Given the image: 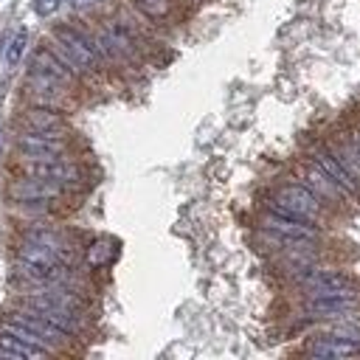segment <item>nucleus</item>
Returning a JSON list of instances; mask_svg holds the SVG:
<instances>
[{
  "instance_id": "obj_1",
  "label": "nucleus",
  "mask_w": 360,
  "mask_h": 360,
  "mask_svg": "<svg viewBox=\"0 0 360 360\" xmlns=\"http://www.w3.org/2000/svg\"><path fill=\"white\" fill-rule=\"evenodd\" d=\"M51 48L76 70V73H96L104 68V53L98 48V39L90 37L82 28L73 25H59L53 28Z\"/></svg>"
},
{
  "instance_id": "obj_2",
  "label": "nucleus",
  "mask_w": 360,
  "mask_h": 360,
  "mask_svg": "<svg viewBox=\"0 0 360 360\" xmlns=\"http://www.w3.org/2000/svg\"><path fill=\"white\" fill-rule=\"evenodd\" d=\"M267 208L270 211H281V214H290V217H304V219H318L323 205H321V197L304 186V183H287V186H278L273 191V197L267 200Z\"/></svg>"
},
{
  "instance_id": "obj_3",
  "label": "nucleus",
  "mask_w": 360,
  "mask_h": 360,
  "mask_svg": "<svg viewBox=\"0 0 360 360\" xmlns=\"http://www.w3.org/2000/svg\"><path fill=\"white\" fill-rule=\"evenodd\" d=\"M360 309V292L354 287H335V290H315L304 301V312L315 318H346Z\"/></svg>"
},
{
  "instance_id": "obj_4",
  "label": "nucleus",
  "mask_w": 360,
  "mask_h": 360,
  "mask_svg": "<svg viewBox=\"0 0 360 360\" xmlns=\"http://www.w3.org/2000/svg\"><path fill=\"white\" fill-rule=\"evenodd\" d=\"M96 39H98V48H101L104 59L132 62L138 56V39H135L132 28L121 20H104Z\"/></svg>"
},
{
  "instance_id": "obj_5",
  "label": "nucleus",
  "mask_w": 360,
  "mask_h": 360,
  "mask_svg": "<svg viewBox=\"0 0 360 360\" xmlns=\"http://www.w3.org/2000/svg\"><path fill=\"white\" fill-rule=\"evenodd\" d=\"M262 231L273 233L278 242H312L321 236L315 219H304V217H290L281 211H270L262 217Z\"/></svg>"
},
{
  "instance_id": "obj_6",
  "label": "nucleus",
  "mask_w": 360,
  "mask_h": 360,
  "mask_svg": "<svg viewBox=\"0 0 360 360\" xmlns=\"http://www.w3.org/2000/svg\"><path fill=\"white\" fill-rule=\"evenodd\" d=\"M17 152L22 155V160H53V158H65L68 138L62 132L25 129V132L17 135Z\"/></svg>"
},
{
  "instance_id": "obj_7",
  "label": "nucleus",
  "mask_w": 360,
  "mask_h": 360,
  "mask_svg": "<svg viewBox=\"0 0 360 360\" xmlns=\"http://www.w3.org/2000/svg\"><path fill=\"white\" fill-rule=\"evenodd\" d=\"M68 188L45 180V177H34V174H25L11 180L8 183V200L11 202H22V205H48L59 197H65Z\"/></svg>"
},
{
  "instance_id": "obj_8",
  "label": "nucleus",
  "mask_w": 360,
  "mask_h": 360,
  "mask_svg": "<svg viewBox=\"0 0 360 360\" xmlns=\"http://www.w3.org/2000/svg\"><path fill=\"white\" fill-rule=\"evenodd\" d=\"M22 172L34 177H45L62 188H76L84 180L82 166H76L68 158H53V160H22Z\"/></svg>"
},
{
  "instance_id": "obj_9",
  "label": "nucleus",
  "mask_w": 360,
  "mask_h": 360,
  "mask_svg": "<svg viewBox=\"0 0 360 360\" xmlns=\"http://www.w3.org/2000/svg\"><path fill=\"white\" fill-rule=\"evenodd\" d=\"M312 163H318L343 191H346V197H354V200H360V180L352 174V169L343 163V158L332 149V146H321V149H315L312 152Z\"/></svg>"
},
{
  "instance_id": "obj_10",
  "label": "nucleus",
  "mask_w": 360,
  "mask_h": 360,
  "mask_svg": "<svg viewBox=\"0 0 360 360\" xmlns=\"http://www.w3.org/2000/svg\"><path fill=\"white\" fill-rule=\"evenodd\" d=\"M307 352L315 357H329V360H340V357H354L360 354V338L335 332V335H321L315 340L307 343Z\"/></svg>"
},
{
  "instance_id": "obj_11",
  "label": "nucleus",
  "mask_w": 360,
  "mask_h": 360,
  "mask_svg": "<svg viewBox=\"0 0 360 360\" xmlns=\"http://www.w3.org/2000/svg\"><path fill=\"white\" fill-rule=\"evenodd\" d=\"M20 121H22L25 129H37V132H65V118L56 112V107L31 104L28 110H22Z\"/></svg>"
},
{
  "instance_id": "obj_12",
  "label": "nucleus",
  "mask_w": 360,
  "mask_h": 360,
  "mask_svg": "<svg viewBox=\"0 0 360 360\" xmlns=\"http://www.w3.org/2000/svg\"><path fill=\"white\" fill-rule=\"evenodd\" d=\"M301 177H304V186H309L321 200H332V202H338V200H343L346 197V191L318 166V163H309V166H304L301 169Z\"/></svg>"
},
{
  "instance_id": "obj_13",
  "label": "nucleus",
  "mask_w": 360,
  "mask_h": 360,
  "mask_svg": "<svg viewBox=\"0 0 360 360\" xmlns=\"http://www.w3.org/2000/svg\"><path fill=\"white\" fill-rule=\"evenodd\" d=\"M51 352L42 349V346H34L6 329H0V357H8V360H31V357H48Z\"/></svg>"
},
{
  "instance_id": "obj_14",
  "label": "nucleus",
  "mask_w": 360,
  "mask_h": 360,
  "mask_svg": "<svg viewBox=\"0 0 360 360\" xmlns=\"http://www.w3.org/2000/svg\"><path fill=\"white\" fill-rule=\"evenodd\" d=\"M298 281L315 292V290H335V287H352V278L340 270H307L298 276Z\"/></svg>"
},
{
  "instance_id": "obj_15",
  "label": "nucleus",
  "mask_w": 360,
  "mask_h": 360,
  "mask_svg": "<svg viewBox=\"0 0 360 360\" xmlns=\"http://www.w3.org/2000/svg\"><path fill=\"white\" fill-rule=\"evenodd\" d=\"M132 6L143 14V17H149V20H169L172 17V11H174V6H172V0H132Z\"/></svg>"
},
{
  "instance_id": "obj_16",
  "label": "nucleus",
  "mask_w": 360,
  "mask_h": 360,
  "mask_svg": "<svg viewBox=\"0 0 360 360\" xmlns=\"http://www.w3.org/2000/svg\"><path fill=\"white\" fill-rule=\"evenodd\" d=\"M25 45H28V31L25 28H20L11 39H8V45H6V65L8 68H17L20 65V59H22V53H25Z\"/></svg>"
},
{
  "instance_id": "obj_17",
  "label": "nucleus",
  "mask_w": 360,
  "mask_h": 360,
  "mask_svg": "<svg viewBox=\"0 0 360 360\" xmlns=\"http://www.w3.org/2000/svg\"><path fill=\"white\" fill-rule=\"evenodd\" d=\"M62 3L65 0H34V11L39 17H51V14H56L62 8Z\"/></svg>"
},
{
  "instance_id": "obj_18",
  "label": "nucleus",
  "mask_w": 360,
  "mask_h": 360,
  "mask_svg": "<svg viewBox=\"0 0 360 360\" xmlns=\"http://www.w3.org/2000/svg\"><path fill=\"white\" fill-rule=\"evenodd\" d=\"M96 3H101V0H70L73 8H90V6H96Z\"/></svg>"
},
{
  "instance_id": "obj_19",
  "label": "nucleus",
  "mask_w": 360,
  "mask_h": 360,
  "mask_svg": "<svg viewBox=\"0 0 360 360\" xmlns=\"http://www.w3.org/2000/svg\"><path fill=\"white\" fill-rule=\"evenodd\" d=\"M349 138H352V143H354V149H357V155H360V129H357V132H352Z\"/></svg>"
},
{
  "instance_id": "obj_20",
  "label": "nucleus",
  "mask_w": 360,
  "mask_h": 360,
  "mask_svg": "<svg viewBox=\"0 0 360 360\" xmlns=\"http://www.w3.org/2000/svg\"><path fill=\"white\" fill-rule=\"evenodd\" d=\"M194 3H200V0H194Z\"/></svg>"
}]
</instances>
